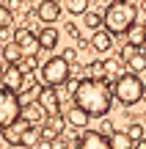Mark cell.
Masks as SVG:
<instances>
[{"mask_svg":"<svg viewBox=\"0 0 146 149\" xmlns=\"http://www.w3.org/2000/svg\"><path fill=\"white\" fill-rule=\"evenodd\" d=\"M135 50H138V47H132V44H124V47H121V61H127L132 53H135Z\"/></svg>","mask_w":146,"mask_h":149,"instance_id":"f546056e","label":"cell"},{"mask_svg":"<svg viewBox=\"0 0 146 149\" xmlns=\"http://www.w3.org/2000/svg\"><path fill=\"white\" fill-rule=\"evenodd\" d=\"M143 53H146V47H143Z\"/></svg>","mask_w":146,"mask_h":149,"instance_id":"74e56055","label":"cell"},{"mask_svg":"<svg viewBox=\"0 0 146 149\" xmlns=\"http://www.w3.org/2000/svg\"><path fill=\"white\" fill-rule=\"evenodd\" d=\"M0 55H3L6 64H19V61H22V50H19V44H17V42H8Z\"/></svg>","mask_w":146,"mask_h":149,"instance_id":"d6986e66","label":"cell"},{"mask_svg":"<svg viewBox=\"0 0 146 149\" xmlns=\"http://www.w3.org/2000/svg\"><path fill=\"white\" fill-rule=\"evenodd\" d=\"M99 133H105V135H110V133H113V124H110L105 116H102V130H99Z\"/></svg>","mask_w":146,"mask_h":149,"instance_id":"d6a6232c","label":"cell"},{"mask_svg":"<svg viewBox=\"0 0 146 149\" xmlns=\"http://www.w3.org/2000/svg\"><path fill=\"white\" fill-rule=\"evenodd\" d=\"M61 58L72 66V64H77V61H80V53H77L75 47H66V50H61Z\"/></svg>","mask_w":146,"mask_h":149,"instance_id":"4316f807","label":"cell"},{"mask_svg":"<svg viewBox=\"0 0 146 149\" xmlns=\"http://www.w3.org/2000/svg\"><path fill=\"white\" fill-rule=\"evenodd\" d=\"M36 17L42 22H55L61 17V3L58 0H39V6H36Z\"/></svg>","mask_w":146,"mask_h":149,"instance_id":"8fae6325","label":"cell"},{"mask_svg":"<svg viewBox=\"0 0 146 149\" xmlns=\"http://www.w3.org/2000/svg\"><path fill=\"white\" fill-rule=\"evenodd\" d=\"M127 44L132 47H146V25H132L127 31Z\"/></svg>","mask_w":146,"mask_h":149,"instance_id":"e0dca14e","label":"cell"},{"mask_svg":"<svg viewBox=\"0 0 146 149\" xmlns=\"http://www.w3.org/2000/svg\"><path fill=\"white\" fill-rule=\"evenodd\" d=\"M143 100H146V83H143Z\"/></svg>","mask_w":146,"mask_h":149,"instance_id":"e575fe53","label":"cell"},{"mask_svg":"<svg viewBox=\"0 0 146 149\" xmlns=\"http://www.w3.org/2000/svg\"><path fill=\"white\" fill-rule=\"evenodd\" d=\"M105 25L102 28H108L110 33H127L132 25H135V19H138V8L130 3V0H113V3L105 8Z\"/></svg>","mask_w":146,"mask_h":149,"instance_id":"7a4b0ae2","label":"cell"},{"mask_svg":"<svg viewBox=\"0 0 146 149\" xmlns=\"http://www.w3.org/2000/svg\"><path fill=\"white\" fill-rule=\"evenodd\" d=\"M88 113L83 111V108H77V105H72L69 111H66V124H69V127H75V130H83L88 124Z\"/></svg>","mask_w":146,"mask_h":149,"instance_id":"9a60e30c","label":"cell"},{"mask_svg":"<svg viewBox=\"0 0 146 149\" xmlns=\"http://www.w3.org/2000/svg\"><path fill=\"white\" fill-rule=\"evenodd\" d=\"M33 149H53V141H44V138H39V144L33 146Z\"/></svg>","mask_w":146,"mask_h":149,"instance_id":"836d02e7","label":"cell"},{"mask_svg":"<svg viewBox=\"0 0 146 149\" xmlns=\"http://www.w3.org/2000/svg\"><path fill=\"white\" fill-rule=\"evenodd\" d=\"M36 36H39V44H42V50H55V47H58V42H61L58 28H39Z\"/></svg>","mask_w":146,"mask_h":149,"instance_id":"5bb4252c","label":"cell"},{"mask_svg":"<svg viewBox=\"0 0 146 149\" xmlns=\"http://www.w3.org/2000/svg\"><path fill=\"white\" fill-rule=\"evenodd\" d=\"M22 77H25V72L19 69V64H6V69L0 72L3 88H8V91H19V86H22Z\"/></svg>","mask_w":146,"mask_h":149,"instance_id":"30bf717a","label":"cell"},{"mask_svg":"<svg viewBox=\"0 0 146 149\" xmlns=\"http://www.w3.org/2000/svg\"><path fill=\"white\" fill-rule=\"evenodd\" d=\"M36 100H39V105H42L47 113H61V94H58V88H53V86H39Z\"/></svg>","mask_w":146,"mask_h":149,"instance_id":"ba28073f","label":"cell"},{"mask_svg":"<svg viewBox=\"0 0 146 149\" xmlns=\"http://www.w3.org/2000/svg\"><path fill=\"white\" fill-rule=\"evenodd\" d=\"M0 6H6V0H0Z\"/></svg>","mask_w":146,"mask_h":149,"instance_id":"d590c367","label":"cell"},{"mask_svg":"<svg viewBox=\"0 0 146 149\" xmlns=\"http://www.w3.org/2000/svg\"><path fill=\"white\" fill-rule=\"evenodd\" d=\"M127 66H130V72H146V53H143V47H138L135 53L127 58Z\"/></svg>","mask_w":146,"mask_h":149,"instance_id":"ac0fdd59","label":"cell"},{"mask_svg":"<svg viewBox=\"0 0 146 149\" xmlns=\"http://www.w3.org/2000/svg\"><path fill=\"white\" fill-rule=\"evenodd\" d=\"M19 116L25 119L28 124H36V127H39V124H44V122H47V116H50V113L44 111L42 105H39V100H30V102H22Z\"/></svg>","mask_w":146,"mask_h":149,"instance_id":"9c48e42d","label":"cell"},{"mask_svg":"<svg viewBox=\"0 0 146 149\" xmlns=\"http://www.w3.org/2000/svg\"><path fill=\"white\" fill-rule=\"evenodd\" d=\"M69 77H72V66L66 64L61 55H55V58H47V61H44V66H42V83H44V86L64 88Z\"/></svg>","mask_w":146,"mask_h":149,"instance_id":"277c9868","label":"cell"},{"mask_svg":"<svg viewBox=\"0 0 146 149\" xmlns=\"http://www.w3.org/2000/svg\"><path fill=\"white\" fill-rule=\"evenodd\" d=\"M19 111H22L19 94L0 86V133H3L11 122H17V119H19Z\"/></svg>","mask_w":146,"mask_h":149,"instance_id":"5b68a950","label":"cell"},{"mask_svg":"<svg viewBox=\"0 0 146 149\" xmlns=\"http://www.w3.org/2000/svg\"><path fill=\"white\" fill-rule=\"evenodd\" d=\"M108 144H110V149H132L135 141H132L124 130H113V133L108 135Z\"/></svg>","mask_w":146,"mask_h":149,"instance_id":"2e32d148","label":"cell"},{"mask_svg":"<svg viewBox=\"0 0 146 149\" xmlns=\"http://www.w3.org/2000/svg\"><path fill=\"white\" fill-rule=\"evenodd\" d=\"M83 74L86 77H94V80H105V64L102 61H91V64H86Z\"/></svg>","mask_w":146,"mask_h":149,"instance_id":"7402d4cb","label":"cell"},{"mask_svg":"<svg viewBox=\"0 0 146 149\" xmlns=\"http://www.w3.org/2000/svg\"><path fill=\"white\" fill-rule=\"evenodd\" d=\"M11 36H14V33H11V25H6V28H0V39H3V42H8Z\"/></svg>","mask_w":146,"mask_h":149,"instance_id":"1f68e13d","label":"cell"},{"mask_svg":"<svg viewBox=\"0 0 146 149\" xmlns=\"http://www.w3.org/2000/svg\"><path fill=\"white\" fill-rule=\"evenodd\" d=\"M102 64H105V80H116V77H121V74H124L119 58H105Z\"/></svg>","mask_w":146,"mask_h":149,"instance_id":"ffe728a7","label":"cell"},{"mask_svg":"<svg viewBox=\"0 0 146 149\" xmlns=\"http://www.w3.org/2000/svg\"><path fill=\"white\" fill-rule=\"evenodd\" d=\"M25 130H28V122L19 116L17 122H11L8 127L3 130V141H6V144H11V146H19V141H22V133H25Z\"/></svg>","mask_w":146,"mask_h":149,"instance_id":"7c38bea8","label":"cell"},{"mask_svg":"<svg viewBox=\"0 0 146 149\" xmlns=\"http://www.w3.org/2000/svg\"><path fill=\"white\" fill-rule=\"evenodd\" d=\"M14 42L19 44L22 55H39V53H42L39 36H36V31H30V28H22V31H17V33H14Z\"/></svg>","mask_w":146,"mask_h":149,"instance_id":"52a82bcc","label":"cell"},{"mask_svg":"<svg viewBox=\"0 0 146 149\" xmlns=\"http://www.w3.org/2000/svg\"><path fill=\"white\" fill-rule=\"evenodd\" d=\"M64 8L69 14H86L88 11V0H64Z\"/></svg>","mask_w":146,"mask_h":149,"instance_id":"d4e9b609","label":"cell"},{"mask_svg":"<svg viewBox=\"0 0 146 149\" xmlns=\"http://www.w3.org/2000/svg\"><path fill=\"white\" fill-rule=\"evenodd\" d=\"M75 105L83 108L88 116H108L110 105H113V88L108 86V80H94V77H83L75 88Z\"/></svg>","mask_w":146,"mask_h":149,"instance_id":"6da1fadb","label":"cell"},{"mask_svg":"<svg viewBox=\"0 0 146 149\" xmlns=\"http://www.w3.org/2000/svg\"><path fill=\"white\" fill-rule=\"evenodd\" d=\"M53 149H69V144H66V141L58 135V138H53Z\"/></svg>","mask_w":146,"mask_h":149,"instance_id":"4dcf8cb0","label":"cell"},{"mask_svg":"<svg viewBox=\"0 0 146 149\" xmlns=\"http://www.w3.org/2000/svg\"><path fill=\"white\" fill-rule=\"evenodd\" d=\"M19 69L22 72H33V69H36V55H22V61H19Z\"/></svg>","mask_w":146,"mask_h":149,"instance_id":"83f0119b","label":"cell"},{"mask_svg":"<svg viewBox=\"0 0 146 149\" xmlns=\"http://www.w3.org/2000/svg\"><path fill=\"white\" fill-rule=\"evenodd\" d=\"M83 25L97 31V28H102V25H105V17H102V14H97V11H86V14H83Z\"/></svg>","mask_w":146,"mask_h":149,"instance_id":"cb8c5ba5","label":"cell"},{"mask_svg":"<svg viewBox=\"0 0 146 149\" xmlns=\"http://www.w3.org/2000/svg\"><path fill=\"white\" fill-rule=\"evenodd\" d=\"M113 97L121 102V105L132 108L135 102L143 100V80L138 77L135 72H124L121 77L113 80Z\"/></svg>","mask_w":146,"mask_h":149,"instance_id":"3957f363","label":"cell"},{"mask_svg":"<svg viewBox=\"0 0 146 149\" xmlns=\"http://www.w3.org/2000/svg\"><path fill=\"white\" fill-rule=\"evenodd\" d=\"M36 144H39V127H36V124H28V130L22 133L19 146H22V149H33Z\"/></svg>","mask_w":146,"mask_h":149,"instance_id":"44dd1931","label":"cell"},{"mask_svg":"<svg viewBox=\"0 0 146 149\" xmlns=\"http://www.w3.org/2000/svg\"><path fill=\"white\" fill-rule=\"evenodd\" d=\"M91 47L97 50V53H110L113 50V33L108 31V28H97L91 36Z\"/></svg>","mask_w":146,"mask_h":149,"instance_id":"4fadbf2b","label":"cell"},{"mask_svg":"<svg viewBox=\"0 0 146 149\" xmlns=\"http://www.w3.org/2000/svg\"><path fill=\"white\" fill-rule=\"evenodd\" d=\"M0 72H3V66H0Z\"/></svg>","mask_w":146,"mask_h":149,"instance_id":"8d00e7d4","label":"cell"},{"mask_svg":"<svg viewBox=\"0 0 146 149\" xmlns=\"http://www.w3.org/2000/svg\"><path fill=\"white\" fill-rule=\"evenodd\" d=\"M75 149H110L108 135L99 130H83L75 141Z\"/></svg>","mask_w":146,"mask_h":149,"instance_id":"8992f818","label":"cell"},{"mask_svg":"<svg viewBox=\"0 0 146 149\" xmlns=\"http://www.w3.org/2000/svg\"><path fill=\"white\" fill-rule=\"evenodd\" d=\"M11 22H14V11H11V8H6V6H0V28L11 25Z\"/></svg>","mask_w":146,"mask_h":149,"instance_id":"f1b7e54d","label":"cell"},{"mask_svg":"<svg viewBox=\"0 0 146 149\" xmlns=\"http://www.w3.org/2000/svg\"><path fill=\"white\" fill-rule=\"evenodd\" d=\"M44 124H50V127H53L55 133L61 135V133H64V127H66V116H61V113H50Z\"/></svg>","mask_w":146,"mask_h":149,"instance_id":"484cf974","label":"cell"},{"mask_svg":"<svg viewBox=\"0 0 146 149\" xmlns=\"http://www.w3.org/2000/svg\"><path fill=\"white\" fill-rule=\"evenodd\" d=\"M124 133L130 135V138L135 141V144H141V141L146 138V127H143L141 122H132V124H127V130H124Z\"/></svg>","mask_w":146,"mask_h":149,"instance_id":"603a6c76","label":"cell"}]
</instances>
